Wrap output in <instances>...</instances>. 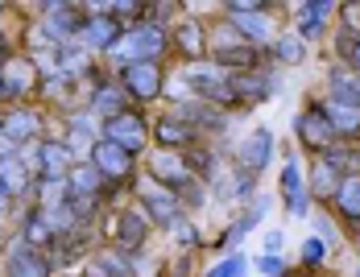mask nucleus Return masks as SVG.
<instances>
[{"label": "nucleus", "instance_id": "nucleus-1", "mask_svg": "<svg viewBox=\"0 0 360 277\" xmlns=\"http://www.w3.org/2000/svg\"><path fill=\"white\" fill-rule=\"evenodd\" d=\"M166 30L162 25H153V21H141V25H133L129 34L120 37L116 46H112L108 54L120 63V67H137V63H153V58H162V50H166Z\"/></svg>", "mask_w": 360, "mask_h": 277}, {"label": "nucleus", "instance_id": "nucleus-2", "mask_svg": "<svg viewBox=\"0 0 360 277\" xmlns=\"http://www.w3.org/2000/svg\"><path fill=\"white\" fill-rule=\"evenodd\" d=\"M186 79L195 83V91H199L203 104H236V96L228 91V70L219 67V63H191Z\"/></svg>", "mask_w": 360, "mask_h": 277}, {"label": "nucleus", "instance_id": "nucleus-3", "mask_svg": "<svg viewBox=\"0 0 360 277\" xmlns=\"http://www.w3.org/2000/svg\"><path fill=\"white\" fill-rule=\"evenodd\" d=\"M83 13H87V21H83V34H79V37H83L91 50H112V46L124 37V25L108 13V4H100V8H96V4H87Z\"/></svg>", "mask_w": 360, "mask_h": 277}, {"label": "nucleus", "instance_id": "nucleus-4", "mask_svg": "<svg viewBox=\"0 0 360 277\" xmlns=\"http://www.w3.org/2000/svg\"><path fill=\"white\" fill-rule=\"evenodd\" d=\"M91 166L104 174L108 182H124V178L133 174V153H124V149L112 145V141H96V149H91Z\"/></svg>", "mask_w": 360, "mask_h": 277}, {"label": "nucleus", "instance_id": "nucleus-5", "mask_svg": "<svg viewBox=\"0 0 360 277\" xmlns=\"http://www.w3.org/2000/svg\"><path fill=\"white\" fill-rule=\"evenodd\" d=\"M67 186H71V191H67L71 199H91V203L108 195V178L96 170L91 162H79V166H71V174H67Z\"/></svg>", "mask_w": 360, "mask_h": 277}, {"label": "nucleus", "instance_id": "nucleus-6", "mask_svg": "<svg viewBox=\"0 0 360 277\" xmlns=\"http://www.w3.org/2000/svg\"><path fill=\"white\" fill-rule=\"evenodd\" d=\"M112 145H120L124 153H137L145 145V120L137 116V112H120V116H112L108 120V137Z\"/></svg>", "mask_w": 360, "mask_h": 277}, {"label": "nucleus", "instance_id": "nucleus-7", "mask_svg": "<svg viewBox=\"0 0 360 277\" xmlns=\"http://www.w3.org/2000/svg\"><path fill=\"white\" fill-rule=\"evenodd\" d=\"M294 129H298V141H302L307 149H327V145H331V137H335L323 108H307V112L294 120Z\"/></svg>", "mask_w": 360, "mask_h": 277}, {"label": "nucleus", "instance_id": "nucleus-8", "mask_svg": "<svg viewBox=\"0 0 360 277\" xmlns=\"http://www.w3.org/2000/svg\"><path fill=\"white\" fill-rule=\"evenodd\" d=\"M158 91H162V70H158V63H137V67L124 70V96L153 100Z\"/></svg>", "mask_w": 360, "mask_h": 277}, {"label": "nucleus", "instance_id": "nucleus-9", "mask_svg": "<svg viewBox=\"0 0 360 277\" xmlns=\"http://www.w3.org/2000/svg\"><path fill=\"white\" fill-rule=\"evenodd\" d=\"M8 277H50V261L34 244H13L8 252Z\"/></svg>", "mask_w": 360, "mask_h": 277}, {"label": "nucleus", "instance_id": "nucleus-10", "mask_svg": "<svg viewBox=\"0 0 360 277\" xmlns=\"http://www.w3.org/2000/svg\"><path fill=\"white\" fill-rule=\"evenodd\" d=\"M0 83H4V96H25V91H34V83H37L34 58H8V63L0 67Z\"/></svg>", "mask_w": 360, "mask_h": 277}, {"label": "nucleus", "instance_id": "nucleus-11", "mask_svg": "<svg viewBox=\"0 0 360 277\" xmlns=\"http://www.w3.org/2000/svg\"><path fill=\"white\" fill-rule=\"evenodd\" d=\"M37 162H41V178H46V182H67V174H71V153H67L63 141H41Z\"/></svg>", "mask_w": 360, "mask_h": 277}, {"label": "nucleus", "instance_id": "nucleus-12", "mask_svg": "<svg viewBox=\"0 0 360 277\" xmlns=\"http://www.w3.org/2000/svg\"><path fill=\"white\" fill-rule=\"evenodd\" d=\"M46 13H50V21H46V30H41V34L50 37V41H63V37L83 34V17H79V8H75V4H50Z\"/></svg>", "mask_w": 360, "mask_h": 277}, {"label": "nucleus", "instance_id": "nucleus-13", "mask_svg": "<svg viewBox=\"0 0 360 277\" xmlns=\"http://www.w3.org/2000/svg\"><path fill=\"white\" fill-rule=\"evenodd\" d=\"M145 232H149V215H145V207L120 211V219H116V240L124 244V248H141Z\"/></svg>", "mask_w": 360, "mask_h": 277}, {"label": "nucleus", "instance_id": "nucleus-14", "mask_svg": "<svg viewBox=\"0 0 360 277\" xmlns=\"http://www.w3.org/2000/svg\"><path fill=\"white\" fill-rule=\"evenodd\" d=\"M269 153H274V133H269V129H257V133L240 145V166H245V174L261 170V166L269 162Z\"/></svg>", "mask_w": 360, "mask_h": 277}, {"label": "nucleus", "instance_id": "nucleus-15", "mask_svg": "<svg viewBox=\"0 0 360 277\" xmlns=\"http://www.w3.org/2000/svg\"><path fill=\"white\" fill-rule=\"evenodd\" d=\"M145 207L158 224H179L182 219V203L174 191H145Z\"/></svg>", "mask_w": 360, "mask_h": 277}, {"label": "nucleus", "instance_id": "nucleus-16", "mask_svg": "<svg viewBox=\"0 0 360 277\" xmlns=\"http://www.w3.org/2000/svg\"><path fill=\"white\" fill-rule=\"evenodd\" d=\"M331 91H335V104L360 108V70L335 67V70H331Z\"/></svg>", "mask_w": 360, "mask_h": 277}, {"label": "nucleus", "instance_id": "nucleus-17", "mask_svg": "<svg viewBox=\"0 0 360 277\" xmlns=\"http://www.w3.org/2000/svg\"><path fill=\"white\" fill-rule=\"evenodd\" d=\"M149 170H153V178H162L166 186H179V191H186V186H191V170L182 166V157L158 153V157L149 162Z\"/></svg>", "mask_w": 360, "mask_h": 277}, {"label": "nucleus", "instance_id": "nucleus-18", "mask_svg": "<svg viewBox=\"0 0 360 277\" xmlns=\"http://www.w3.org/2000/svg\"><path fill=\"white\" fill-rule=\"evenodd\" d=\"M153 133L162 141V149H179V145H191V141H195V129H191L186 120H174V116H162V120L153 124Z\"/></svg>", "mask_w": 360, "mask_h": 277}, {"label": "nucleus", "instance_id": "nucleus-19", "mask_svg": "<svg viewBox=\"0 0 360 277\" xmlns=\"http://www.w3.org/2000/svg\"><path fill=\"white\" fill-rule=\"evenodd\" d=\"M269 87H274V83L261 79L257 70H236V75H228V91H232V96H252V100H261V96H274Z\"/></svg>", "mask_w": 360, "mask_h": 277}, {"label": "nucleus", "instance_id": "nucleus-20", "mask_svg": "<svg viewBox=\"0 0 360 277\" xmlns=\"http://www.w3.org/2000/svg\"><path fill=\"white\" fill-rule=\"evenodd\" d=\"M327 120H331V133H340V137H360V108H348V104H331L323 108Z\"/></svg>", "mask_w": 360, "mask_h": 277}, {"label": "nucleus", "instance_id": "nucleus-21", "mask_svg": "<svg viewBox=\"0 0 360 277\" xmlns=\"http://www.w3.org/2000/svg\"><path fill=\"white\" fill-rule=\"evenodd\" d=\"M335 207L344 211V219H360V174H348V178H340V186H335Z\"/></svg>", "mask_w": 360, "mask_h": 277}, {"label": "nucleus", "instance_id": "nucleus-22", "mask_svg": "<svg viewBox=\"0 0 360 277\" xmlns=\"http://www.w3.org/2000/svg\"><path fill=\"white\" fill-rule=\"evenodd\" d=\"M282 191H286V207H290V215H307V182L298 178V166H286L282 170Z\"/></svg>", "mask_w": 360, "mask_h": 277}, {"label": "nucleus", "instance_id": "nucleus-23", "mask_svg": "<svg viewBox=\"0 0 360 277\" xmlns=\"http://www.w3.org/2000/svg\"><path fill=\"white\" fill-rule=\"evenodd\" d=\"M335 186H340V170H331L323 157H319V162H315V170H311V182H307V195L331 199V195H335Z\"/></svg>", "mask_w": 360, "mask_h": 277}, {"label": "nucleus", "instance_id": "nucleus-24", "mask_svg": "<svg viewBox=\"0 0 360 277\" xmlns=\"http://www.w3.org/2000/svg\"><path fill=\"white\" fill-rule=\"evenodd\" d=\"M232 25H236V34H245L249 41H265V37H269V17H265V8H257V13H236Z\"/></svg>", "mask_w": 360, "mask_h": 277}, {"label": "nucleus", "instance_id": "nucleus-25", "mask_svg": "<svg viewBox=\"0 0 360 277\" xmlns=\"http://www.w3.org/2000/svg\"><path fill=\"white\" fill-rule=\"evenodd\" d=\"M0 186H4V195H21V191L30 186V170L21 166V157L0 162Z\"/></svg>", "mask_w": 360, "mask_h": 277}, {"label": "nucleus", "instance_id": "nucleus-26", "mask_svg": "<svg viewBox=\"0 0 360 277\" xmlns=\"http://www.w3.org/2000/svg\"><path fill=\"white\" fill-rule=\"evenodd\" d=\"M174 46H179L186 58H199V54H203V30H199L195 21H182V25H174Z\"/></svg>", "mask_w": 360, "mask_h": 277}, {"label": "nucleus", "instance_id": "nucleus-27", "mask_svg": "<svg viewBox=\"0 0 360 277\" xmlns=\"http://www.w3.org/2000/svg\"><path fill=\"white\" fill-rule=\"evenodd\" d=\"M34 129H37V112H30V108H21V112H13V116L4 120V129H0V133H4L8 141H17V145H21V141L30 137Z\"/></svg>", "mask_w": 360, "mask_h": 277}, {"label": "nucleus", "instance_id": "nucleus-28", "mask_svg": "<svg viewBox=\"0 0 360 277\" xmlns=\"http://www.w3.org/2000/svg\"><path fill=\"white\" fill-rule=\"evenodd\" d=\"M124 100H129V96H124V87H104V91H96V100H91V108H96V112H100V116H120V112H124Z\"/></svg>", "mask_w": 360, "mask_h": 277}, {"label": "nucleus", "instance_id": "nucleus-29", "mask_svg": "<svg viewBox=\"0 0 360 277\" xmlns=\"http://www.w3.org/2000/svg\"><path fill=\"white\" fill-rule=\"evenodd\" d=\"M50 240H54V232H50L46 215H41V211H30V219H25V244L41 248V244H50Z\"/></svg>", "mask_w": 360, "mask_h": 277}, {"label": "nucleus", "instance_id": "nucleus-30", "mask_svg": "<svg viewBox=\"0 0 360 277\" xmlns=\"http://www.w3.org/2000/svg\"><path fill=\"white\" fill-rule=\"evenodd\" d=\"M63 145H67V153H71V157H91V149H96V133H83V129H71Z\"/></svg>", "mask_w": 360, "mask_h": 277}, {"label": "nucleus", "instance_id": "nucleus-31", "mask_svg": "<svg viewBox=\"0 0 360 277\" xmlns=\"http://www.w3.org/2000/svg\"><path fill=\"white\" fill-rule=\"evenodd\" d=\"M261 215H265V203H252L249 215H245V219H240V224H236V228L228 232V244H240V240H245L252 228H257V219H261Z\"/></svg>", "mask_w": 360, "mask_h": 277}, {"label": "nucleus", "instance_id": "nucleus-32", "mask_svg": "<svg viewBox=\"0 0 360 277\" xmlns=\"http://www.w3.org/2000/svg\"><path fill=\"white\" fill-rule=\"evenodd\" d=\"M274 54H278L282 63H302V58H307V46H302L298 37H282V41L274 46Z\"/></svg>", "mask_w": 360, "mask_h": 277}, {"label": "nucleus", "instance_id": "nucleus-33", "mask_svg": "<svg viewBox=\"0 0 360 277\" xmlns=\"http://www.w3.org/2000/svg\"><path fill=\"white\" fill-rule=\"evenodd\" d=\"M298 17H302V37H319L323 34V17L315 13V4H302Z\"/></svg>", "mask_w": 360, "mask_h": 277}, {"label": "nucleus", "instance_id": "nucleus-34", "mask_svg": "<svg viewBox=\"0 0 360 277\" xmlns=\"http://www.w3.org/2000/svg\"><path fill=\"white\" fill-rule=\"evenodd\" d=\"M212 277H245V257H228L224 265L212 269Z\"/></svg>", "mask_w": 360, "mask_h": 277}, {"label": "nucleus", "instance_id": "nucleus-35", "mask_svg": "<svg viewBox=\"0 0 360 277\" xmlns=\"http://www.w3.org/2000/svg\"><path fill=\"white\" fill-rule=\"evenodd\" d=\"M257 269H261V277H282V261H278L274 252H269V257L261 252V257H257Z\"/></svg>", "mask_w": 360, "mask_h": 277}, {"label": "nucleus", "instance_id": "nucleus-36", "mask_svg": "<svg viewBox=\"0 0 360 277\" xmlns=\"http://www.w3.org/2000/svg\"><path fill=\"white\" fill-rule=\"evenodd\" d=\"M302 261H307V265H319V261H323V244L307 240V244H302Z\"/></svg>", "mask_w": 360, "mask_h": 277}, {"label": "nucleus", "instance_id": "nucleus-37", "mask_svg": "<svg viewBox=\"0 0 360 277\" xmlns=\"http://www.w3.org/2000/svg\"><path fill=\"white\" fill-rule=\"evenodd\" d=\"M340 13H344V21H348V30H356V34H360V4H344Z\"/></svg>", "mask_w": 360, "mask_h": 277}, {"label": "nucleus", "instance_id": "nucleus-38", "mask_svg": "<svg viewBox=\"0 0 360 277\" xmlns=\"http://www.w3.org/2000/svg\"><path fill=\"white\" fill-rule=\"evenodd\" d=\"M174 232H179V240H182V244H195V228H191L186 219H179V224H174Z\"/></svg>", "mask_w": 360, "mask_h": 277}, {"label": "nucleus", "instance_id": "nucleus-39", "mask_svg": "<svg viewBox=\"0 0 360 277\" xmlns=\"http://www.w3.org/2000/svg\"><path fill=\"white\" fill-rule=\"evenodd\" d=\"M13 149H17V141H8L4 133H0V162H8V157H13Z\"/></svg>", "mask_w": 360, "mask_h": 277}, {"label": "nucleus", "instance_id": "nucleus-40", "mask_svg": "<svg viewBox=\"0 0 360 277\" xmlns=\"http://www.w3.org/2000/svg\"><path fill=\"white\" fill-rule=\"evenodd\" d=\"M348 54H352V70H360V41H352V50H348Z\"/></svg>", "mask_w": 360, "mask_h": 277}, {"label": "nucleus", "instance_id": "nucleus-41", "mask_svg": "<svg viewBox=\"0 0 360 277\" xmlns=\"http://www.w3.org/2000/svg\"><path fill=\"white\" fill-rule=\"evenodd\" d=\"M87 277H112V273L104 269V265H91V269H87Z\"/></svg>", "mask_w": 360, "mask_h": 277}, {"label": "nucleus", "instance_id": "nucleus-42", "mask_svg": "<svg viewBox=\"0 0 360 277\" xmlns=\"http://www.w3.org/2000/svg\"><path fill=\"white\" fill-rule=\"evenodd\" d=\"M4 63H8V41L0 37V67H4Z\"/></svg>", "mask_w": 360, "mask_h": 277}, {"label": "nucleus", "instance_id": "nucleus-43", "mask_svg": "<svg viewBox=\"0 0 360 277\" xmlns=\"http://www.w3.org/2000/svg\"><path fill=\"white\" fill-rule=\"evenodd\" d=\"M4 207H8V195H4V186H0V215H4Z\"/></svg>", "mask_w": 360, "mask_h": 277}, {"label": "nucleus", "instance_id": "nucleus-44", "mask_svg": "<svg viewBox=\"0 0 360 277\" xmlns=\"http://www.w3.org/2000/svg\"><path fill=\"white\" fill-rule=\"evenodd\" d=\"M0 96H4V83H0Z\"/></svg>", "mask_w": 360, "mask_h": 277}]
</instances>
